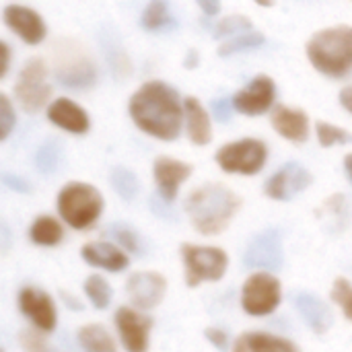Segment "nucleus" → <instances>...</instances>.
<instances>
[{"label":"nucleus","mask_w":352,"mask_h":352,"mask_svg":"<svg viewBox=\"0 0 352 352\" xmlns=\"http://www.w3.org/2000/svg\"><path fill=\"white\" fill-rule=\"evenodd\" d=\"M314 66L328 76H344L352 70V27L324 29L307 43Z\"/></svg>","instance_id":"3"},{"label":"nucleus","mask_w":352,"mask_h":352,"mask_svg":"<svg viewBox=\"0 0 352 352\" xmlns=\"http://www.w3.org/2000/svg\"><path fill=\"white\" fill-rule=\"evenodd\" d=\"M311 173L299 163H287L266 184V194L272 200H291L311 184Z\"/></svg>","instance_id":"14"},{"label":"nucleus","mask_w":352,"mask_h":352,"mask_svg":"<svg viewBox=\"0 0 352 352\" xmlns=\"http://www.w3.org/2000/svg\"><path fill=\"white\" fill-rule=\"evenodd\" d=\"M60 217L76 231H85L93 227V223L103 212V196L89 184H68L62 188L58 196Z\"/></svg>","instance_id":"4"},{"label":"nucleus","mask_w":352,"mask_h":352,"mask_svg":"<svg viewBox=\"0 0 352 352\" xmlns=\"http://www.w3.org/2000/svg\"><path fill=\"white\" fill-rule=\"evenodd\" d=\"M64 229L54 217H37L29 229V239L41 248H54L62 241Z\"/></svg>","instance_id":"26"},{"label":"nucleus","mask_w":352,"mask_h":352,"mask_svg":"<svg viewBox=\"0 0 352 352\" xmlns=\"http://www.w3.org/2000/svg\"><path fill=\"white\" fill-rule=\"evenodd\" d=\"M111 186H113V190L124 198V200H134L136 196H138V192H140V184H138V177L132 173V171H128V169H124V167H116L113 171H111Z\"/></svg>","instance_id":"30"},{"label":"nucleus","mask_w":352,"mask_h":352,"mask_svg":"<svg viewBox=\"0 0 352 352\" xmlns=\"http://www.w3.org/2000/svg\"><path fill=\"white\" fill-rule=\"evenodd\" d=\"M50 120L62 128V130H68L72 134H82L87 132L89 128V118L87 113L72 101L68 99H56L52 105H50V111H47Z\"/></svg>","instance_id":"23"},{"label":"nucleus","mask_w":352,"mask_h":352,"mask_svg":"<svg viewBox=\"0 0 352 352\" xmlns=\"http://www.w3.org/2000/svg\"><path fill=\"white\" fill-rule=\"evenodd\" d=\"M192 167L188 163L175 161L171 157H159L155 161V182L159 188V196L167 202H173L179 186L190 177Z\"/></svg>","instance_id":"16"},{"label":"nucleus","mask_w":352,"mask_h":352,"mask_svg":"<svg viewBox=\"0 0 352 352\" xmlns=\"http://www.w3.org/2000/svg\"><path fill=\"white\" fill-rule=\"evenodd\" d=\"M283 285L272 272H256L241 287V307L252 318H266L278 309Z\"/></svg>","instance_id":"6"},{"label":"nucleus","mask_w":352,"mask_h":352,"mask_svg":"<svg viewBox=\"0 0 352 352\" xmlns=\"http://www.w3.org/2000/svg\"><path fill=\"white\" fill-rule=\"evenodd\" d=\"M340 103H342V107H346L352 113V85L340 91Z\"/></svg>","instance_id":"43"},{"label":"nucleus","mask_w":352,"mask_h":352,"mask_svg":"<svg viewBox=\"0 0 352 352\" xmlns=\"http://www.w3.org/2000/svg\"><path fill=\"white\" fill-rule=\"evenodd\" d=\"M212 111H214L217 122H221V124L231 122V99H229V97L214 99V101H212Z\"/></svg>","instance_id":"39"},{"label":"nucleus","mask_w":352,"mask_h":352,"mask_svg":"<svg viewBox=\"0 0 352 352\" xmlns=\"http://www.w3.org/2000/svg\"><path fill=\"white\" fill-rule=\"evenodd\" d=\"M283 260V237L276 229H264L254 235L243 252V266L258 272H278Z\"/></svg>","instance_id":"8"},{"label":"nucleus","mask_w":352,"mask_h":352,"mask_svg":"<svg viewBox=\"0 0 352 352\" xmlns=\"http://www.w3.org/2000/svg\"><path fill=\"white\" fill-rule=\"evenodd\" d=\"M130 116L138 128L161 140H173L182 128V105L175 91L157 80L142 85L134 93Z\"/></svg>","instance_id":"1"},{"label":"nucleus","mask_w":352,"mask_h":352,"mask_svg":"<svg viewBox=\"0 0 352 352\" xmlns=\"http://www.w3.org/2000/svg\"><path fill=\"white\" fill-rule=\"evenodd\" d=\"M97 39H99V45L103 50V56H105L113 76L120 78V80L128 78L130 72H132V62L128 58V52H126L118 31L113 27H109V25H103L99 29V33H97Z\"/></svg>","instance_id":"19"},{"label":"nucleus","mask_w":352,"mask_h":352,"mask_svg":"<svg viewBox=\"0 0 352 352\" xmlns=\"http://www.w3.org/2000/svg\"><path fill=\"white\" fill-rule=\"evenodd\" d=\"M258 4H266V6H270L272 4V0H256Z\"/></svg>","instance_id":"46"},{"label":"nucleus","mask_w":352,"mask_h":352,"mask_svg":"<svg viewBox=\"0 0 352 352\" xmlns=\"http://www.w3.org/2000/svg\"><path fill=\"white\" fill-rule=\"evenodd\" d=\"M167 293V280L155 270H140L128 276L126 295L136 309H155Z\"/></svg>","instance_id":"11"},{"label":"nucleus","mask_w":352,"mask_h":352,"mask_svg":"<svg viewBox=\"0 0 352 352\" xmlns=\"http://www.w3.org/2000/svg\"><path fill=\"white\" fill-rule=\"evenodd\" d=\"M142 25L148 31H169L175 29V19L171 14L169 0H151L142 12Z\"/></svg>","instance_id":"27"},{"label":"nucleus","mask_w":352,"mask_h":352,"mask_svg":"<svg viewBox=\"0 0 352 352\" xmlns=\"http://www.w3.org/2000/svg\"><path fill=\"white\" fill-rule=\"evenodd\" d=\"M204 338L221 352L229 351V334L221 328H206L204 330Z\"/></svg>","instance_id":"38"},{"label":"nucleus","mask_w":352,"mask_h":352,"mask_svg":"<svg viewBox=\"0 0 352 352\" xmlns=\"http://www.w3.org/2000/svg\"><path fill=\"white\" fill-rule=\"evenodd\" d=\"M2 352H4V351H2Z\"/></svg>","instance_id":"47"},{"label":"nucleus","mask_w":352,"mask_h":352,"mask_svg":"<svg viewBox=\"0 0 352 352\" xmlns=\"http://www.w3.org/2000/svg\"><path fill=\"white\" fill-rule=\"evenodd\" d=\"M264 43V37L256 31H245V33H239L235 37H231L221 50L219 54L221 56H231V54H237V52H245V50H254L258 45Z\"/></svg>","instance_id":"32"},{"label":"nucleus","mask_w":352,"mask_h":352,"mask_svg":"<svg viewBox=\"0 0 352 352\" xmlns=\"http://www.w3.org/2000/svg\"><path fill=\"white\" fill-rule=\"evenodd\" d=\"M318 136H320L322 146H334V144H346V142H352V136L349 132H344V130L338 128V126L326 124V122H320V124H318Z\"/></svg>","instance_id":"35"},{"label":"nucleus","mask_w":352,"mask_h":352,"mask_svg":"<svg viewBox=\"0 0 352 352\" xmlns=\"http://www.w3.org/2000/svg\"><path fill=\"white\" fill-rule=\"evenodd\" d=\"M19 342L25 352H47V342L41 334L33 330H23L19 334Z\"/></svg>","instance_id":"36"},{"label":"nucleus","mask_w":352,"mask_h":352,"mask_svg":"<svg viewBox=\"0 0 352 352\" xmlns=\"http://www.w3.org/2000/svg\"><path fill=\"white\" fill-rule=\"evenodd\" d=\"M2 182H4V186H6V188H10V190H14V192H21V194L31 192V186H29L23 177H19V175L2 173Z\"/></svg>","instance_id":"41"},{"label":"nucleus","mask_w":352,"mask_h":352,"mask_svg":"<svg viewBox=\"0 0 352 352\" xmlns=\"http://www.w3.org/2000/svg\"><path fill=\"white\" fill-rule=\"evenodd\" d=\"M14 126V111L6 95H0V138H6Z\"/></svg>","instance_id":"37"},{"label":"nucleus","mask_w":352,"mask_h":352,"mask_svg":"<svg viewBox=\"0 0 352 352\" xmlns=\"http://www.w3.org/2000/svg\"><path fill=\"white\" fill-rule=\"evenodd\" d=\"M76 338L85 352H118L111 334L107 332V328L99 324H89L78 328Z\"/></svg>","instance_id":"24"},{"label":"nucleus","mask_w":352,"mask_h":352,"mask_svg":"<svg viewBox=\"0 0 352 352\" xmlns=\"http://www.w3.org/2000/svg\"><path fill=\"white\" fill-rule=\"evenodd\" d=\"M231 352H301L299 346L287 338L266 334V332H245L241 334Z\"/></svg>","instance_id":"21"},{"label":"nucleus","mask_w":352,"mask_h":352,"mask_svg":"<svg viewBox=\"0 0 352 352\" xmlns=\"http://www.w3.org/2000/svg\"><path fill=\"white\" fill-rule=\"evenodd\" d=\"M274 101V82L270 76H256L243 91H239L233 99L237 111L248 116H258L266 111Z\"/></svg>","instance_id":"15"},{"label":"nucleus","mask_w":352,"mask_h":352,"mask_svg":"<svg viewBox=\"0 0 352 352\" xmlns=\"http://www.w3.org/2000/svg\"><path fill=\"white\" fill-rule=\"evenodd\" d=\"M85 295L95 309H107L111 303V287L99 274H91L85 280Z\"/></svg>","instance_id":"28"},{"label":"nucleus","mask_w":352,"mask_h":352,"mask_svg":"<svg viewBox=\"0 0 352 352\" xmlns=\"http://www.w3.org/2000/svg\"><path fill=\"white\" fill-rule=\"evenodd\" d=\"M82 260L99 270H107V272H122L128 268L130 260L128 254L118 248L116 243H107V241H95V243H87L80 250Z\"/></svg>","instance_id":"18"},{"label":"nucleus","mask_w":352,"mask_h":352,"mask_svg":"<svg viewBox=\"0 0 352 352\" xmlns=\"http://www.w3.org/2000/svg\"><path fill=\"white\" fill-rule=\"evenodd\" d=\"M14 93L25 111H39L47 103L52 87L45 82V66L39 58H33L23 66Z\"/></svg>","instance_id":"9"},{"label":"nucleus","mask_w":352,"mask_h":352,"mask_svg":"<svg viewBox=\"0 0 352 352\" xmlns=\"http://www.w3.org/2000/svg\"><path fill=\"white\" fill-rule=\"evenodd\" d=\"M186 116H188V132L194 144H208L210 142V122L204 107L188 97L186 99Z\"/></svg>","instance_id":"25"},{"label":"nucleus","mask_w":352,"mask_h":352,"mask_svg":"<svg viewBox=\"0 0 352 352\" xmlns=\"http://www.w3.org/2000/svg\"><path fill=\"white\" fill-rule=\"evenodd\" d=\"M330 299L334 301V305L340 307V311L344 314V318L352 322V283L349 278H336L332 285V293Z\"/></svg>","instance_id":"33"},{"label":"nucleus","mask_w":352,"mask_h":352,"mask_svg":"<svg viewBox=\"0 0 352 352\" xmlns=\"http://www.w3.org/2000/svg\"><path fill=\"white\" fill-rule=\"evenodd\" d=\"M206 14H217L221 10V0H196Z\"/></svg>","instance_id":"42"},{"label":"nucleus","mask_w":352,"mask_h":352,"mask_svg":"<svg viewBox=\"0 0 352 352\" xmlns=\"http://www.w3.org/2000/svg\"><path fill=\"white\" fill-rule=\"evenodd\" d=\"M56 76L64 87L70 89H89L95 82V66L78 47H62L58 50L56 60Z\"/></svg>","instance_id":"10"},{"label":"nucleus","mask_w":352,"mask_h":352,"mask_svg":"<svg viewBox=\"0 0 352 352\" xmlns=\"http://www.w3.org/2000/svg\"><path fill=\"white\" fill-rule=\"evenodd\" d=\"M272 126L276 128L278 134L293 142H305L309 134V120L305 111L301 109H291V107H276L272 116Z\"/></svg>","instance_id":"22"},{"label":"nucleus","mask_w":352,"mask_h":352,"mask_svg":"<svg viewBox=\"0 0 352 352\" xmlns=\"http://www.w3.org/2000/svg\"><path fill=\"white\" fill-rule=\"evenodd\" d=\"M151 208H153V212H155L157 217L167 219V221H175V212L169 208V204H167V200H165V198H161V196H153V198H151Z\"/></svg>","instance_id":"40"},{"label":"nucleus","mask_w":352,"mask_h":352,"mask_svg":"<svg viewBox=\"0 0 352 352\" xmlns=\"http://www.w3.org/2000/svg\"><path fill=\"white\" fill-rule=\"evenodd\" d=\"M250 29H252V23H250L245 16L235 14V16H227V19H223V21L217 25V29H214V37H235V35L245 33V31H250Z\"/></svg>","instance_id":"34"},{"label":"nucleus","mask_w":352,"mask_h":352,"mask_svg":"<svg viewBox=\"0 0 352 352\" xmlns=\"http://www.w3.org/2000/svg\"><path fill=\"white\" fill-rule=\"evenodd\" d=\"M60 159H62V148H60V142L56 138H50L45 140L37 153H35V167L37 171H41L43 175H50L58 169L60 165Z\"/></svg>","instance_id":"29"},{"label":"nucleus","mask_w":352,"mask_h":352,"mask_svg":"<svg viewBox=\"0 0 352 352\" xmlns=\"http://www.w3.org/2000/svg\"><path fill=\"white\" fill-rule=\"evenodd\" d=\"M19 309L33 324L35 330H39L43 334L56 330L58 311H56L54 299L45 291H41L37 287H25L19 293Z\"/></svg>","instance_id":"12"},{"label":"nucleus","mask_w":352,"mask_h":352,"mask_svg":"<svg viewBox=\"0 0 352 352\" xmlns=\"http://www.w3.org/2000/svg\"><path fill=\"white\" fill-rule=\"evenodd\" d=\"M344 167H346V173H349V177H351L352 182V155H349V157L344 159Z\"/></svg>","instance_id":"45"},{"label":"nucleus","mask_w":352,"mask_h":352,"mask_svg":"<svg viewBox=\"0 0 352 352\" xmlns=\"http://www.w3.org/2000/svg\"><path fill=\"white\" fill-rule=\"evenodd\" d=\"M182 260L186 268V285L190 289L202 283H219L229 266V256L221 248L212 245H182Z\"/></svg>","instance_id":"5"},{"label":"nucleus","mask_w":352,"mask_h":352,"mask_svg":"<svg viewBox=\"0 0 352 352\" xmlns=\"http://www.w3.org/2000/svg\"><path fill=\"white\" fill-rule=\"evenodd\" d=\"M116 328L120 334V340L126 352H146L148 351V336L153 328V320L142 316L138 309L132 307H120L116 311Z\"/></svg>","instance_id":"13"},{"label":"nucleus","mask_w":352,"mask_h":352,"mask_svg":"<svg viewBox=\"0 0 352 352\" xmlns=\"http://www.w3.org/2000/svg\"><path fill=\"white\" fill-rule=\"evenodd\" d=\"M4 21L27 43H39L45 37V25H43L41 16L31 8L10 4L4 8Z\"/></svg>","instance_id":"20"},{"label":"nucleus","mask_w":352,"mask_h":352,"mask_svg":"<svg viewBox=\"0 0 352 352\" xmlns=\"http://www.w3.org/2000/svg\"><path fill=\"white\" fill-rule=\"evenodd\" d=\"M239 206V196L219 184H206L194 190L186 200V212L192 227L202 235L223 233L237 214Z\"/></svg>","instance_id":"2"},{"label":"nucleus","mask_w":352,"mask_h":352,"mask_svg":"<svg viewBox=\"0 0 352 352\" xmlns=\"http://www.w3.org/2000/svg\"><path fill=\"white\" fill-rule=\"evenodd\" d=\"M111 235H113V239H116L126 252H130V254H134V256H140V254L144 252L142 237H140L132 227H128V225H124V223H116V225L111 227Z\"/></svg>","instance_id":"31"},{"label":"nucleus","mask_w":352,"mask_h":352,"mask_svg":"<svg viewBox=\"0 0 352 352\" xmlns=\"http://www.w3.org/2000/svg\"><path fill=\"white\" fill-rule=\"evenodd\" d=\"M293 305L303 318V322L316 332V334H326L332 328L334 316L332 309L318 297L305 291H299L293 295Z\"/></svg>","instance_id":"17"},{"label":"nucleus","mask_w":352,"mask_h":352,"mask_svg":"<svg viewBox=\"0 0 352 352\" xmlns=\"http://www.w3.org/2000/svg\"><path fill=\"white\" fill-rule=\"evenodd\" d=\"M2 56H4V60H2L0 76H4V74H6V70H8V56H10V52H8V45H6V43H2Z\"/></svg>","instance_id":"44"},{"label":"nucleus","mask_w":352,"mask_h":352,"mask_svg":"<svg viewBox=\"0 0 352 352\" xmlns=\"http://www.w3.org/2000/svg\"><path fill=\"white\" fill-rule=\"evenodd\" d=\"M268 151L266 144L256 138H243L231 144H225L217 153V163L227 173L256 175L266 163Z\"/></svg>","instance_id":"7"}]
</instances>
